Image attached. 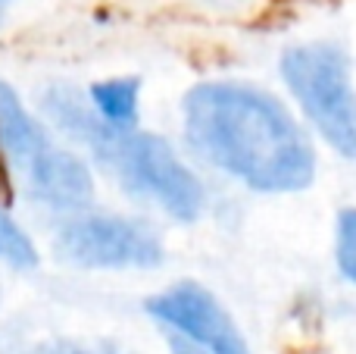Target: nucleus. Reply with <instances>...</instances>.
I'll return each mask as SVG.
<instances>
[{"label":"nucleus","instance_id":"5","mask_svg":"<svg viewBox=\"0 0 356 354\" xmlns=\"http://www.w3.org/2000/svg\"><path fill=\"white\" fill-rule=\"evenodd\" d=\"M56 254L79 267H156L163 261V245L156 232L138 220L88 213L60 229Z\"/></svg>","mask_w":356,"mask_h":354},{"label":"nucleus","instance_id":"8","mask_svg":"<svg viewBox=\"0 0 356 354\" xmlns=\"http://www.w3.org/2000/svg\"><path fill=\"white\" fill-rule=\"evenodd\" d=\"M0 261L13 263V267H35L38 261L35 245L3 210H0Z\"/></svg>","mask_w":356,"mask_h":354},{"label":"nucleus","instance_id":"11","mask_svg":"<svg viewBox=\"0 0 356 354\" xmlns=\"http://www.w3.org/2000/svg\"><path fill=\"white\" fill-rule=\"evenodd\" d=\"M60 354H119L113 348H85V345H72V348H63Z\"/></svg>","mask_w":356,"mask_h":354},{"label":"nucleus","instance_id":"2","mask_svg":"<svg viewBox=\"0 0 356 354\" xmlns=\"http://www.w3.org/2000/svg\"><path fill=\"white\" fill-rule=\"evenodd\" d=\"M50 119L69 135L81 138L97 157L122 179L131 194L156 204L181 223H194L203 213L207 192L200 179L178 160L160 135L135 129H110L94 113L91 100H81L72 88H50L44 98Z\"/></svg>","mask_w":356,"mask_h":354},{"label":"nucleus","instance_id":"4","mask_svg":"<svg viewBox=\"0 0 356 354\" xmlns=\"http://www.w3.org/2000/svg\"><path fill=\"white\" fill-rule=\"evenodd\" d=\"M282 79L322 141L356 160V88L350 60L334 44H300L282 56Z\"/></svg>","mask_w":356,"mask_h":354},{"label":"nucleus","instance_id":"9","mask_svg":"<svg viewBox=\"0 0 356 354\" xmlns=\"http://www.w3.org/2000/svg\"><path fill=\"white\" fill-rule=\"evenodd\" d=\"M334 261L347 282L356 286V207H347L338 217V236H334Z\"/></svg>","mask_w":356,"mask_h":354},{"label":"nucleus","instance_id":"1","mask_svg":"<svg viewBox=\"0 0 356 354\" xmlns=\"http://www.w3.org/2000/svg\"><path fill=\"white\" fill-rule=\"evenodd\" d=\"M188 144L232 179L257 192H303L316 151L288 107L244 82H200L184 94Z\"/></svg>","mask_w":356,"mask_h":354},{"label":"nucleus","instance_id":"12","mask_svg":"<svg viewBox=\"0 0 356 354\" xmlns=\"http://www.w3.org/2000/svg\"><path fill=\"white\" fill-rule=\"evenodd\" d=\"M3 6H6V0H0V13H3Z\"/></svg>","mask_w":356,"mask_h":354},{"label":"nucleus","instance_id":"7","mask_svg":"<svg viewBox=\"0 0 356 354\" xmlns=\"http://www.w3.org/2000/svg\"><path fill=\"white\" fill-rule=\"evenodd\" d=\"M94 113L110 129H135L138 125V100H141V82L138 79H104L88 91Z\"/></svg>","mask_w":356,"mask_h":354},{"label":"nucleus","instance_id":"3","mask_svg":"<svg viewBox=\"0 0 356 354\" xmlns=\"http://www.w3.org/2000/svg\"><path fill=\"white\" fill-rule=\"evenodd\" d=\"M0 154L16 182L54 210H81L94 194L88 167L63 151L44 125L22 107L19 94L0 79Z\"/></svg>","mask_w":356,"mask_h":354},{"label":"nucleus","instance_id":"6","mask_svg":"<svg viewBox=\"0 0 356 354\" xmlns=\"http://www.w3.org/2000/svg\"><path fill=\"white\" fill-rule=\"evenodd\" d=\"M147 314L209 354H250L228 311L197 282H175L147 301Z\"/></svg>","mask_w":356,"mask_h":354},{"label":"nucleus","instance_id":"10","mask_svg":"<svg viewBox=\"0 0 356 354\" xmlns=\"http://www.w3.org/2000/svg\"><path fill=\"white\" fill-rule=\"evenodd\" d=\"M169 351H172V354H209V351H203L200 345L188 342V339H181V336H172V339H169Z\"/></svg>","mask_w":356,"mask_h":354}]
</instances>
